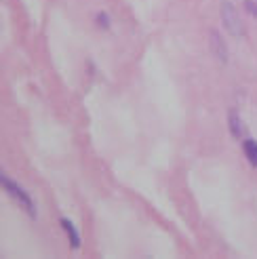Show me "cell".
Returning <instances> with one entry per match:
<instances>
[{
  "label": "cell",
  "mask_w": 257,
  "mask_h": 259,
  "mask_svg": "<svg viewBox=\"0 0 257 259\" xmlns=\"http://www.w3.org/2000/svg\"><path fill=\"white\" fill-rule=\"evenodd\" d=\"M245 154H247V158L251 160V164L257 166V141H253V139L245 141Z\"/></svg>",
  "instance_id": "cell-4"
},
{
  "label": "cell",
  "mask_w": 257,
  "mask_h": 259,
  "mask_svg": "<svg viewBox=\"0 0 257 259\" xmlns=\"http://www.w3.org/2000/svg\"><path fill=\"white\" fill-rule=\"evenodd\" d=\"M230 120H232V133L236 135V137H240V122H238V116L232 112L230 114Z\"/></svg>",
  "instance_id": "cell-5"
},
{
  "label": "cell",
  "mask_w": 257,
  "mask_h": 259,
  "mask_svg": "<svg viewBox=\"0 0 257 259\" xmlns=\"http://www.w3.org/2000/svg\"><path fill=\"white\" fill-rule=\"evenodd\" d=\"M61 226L66 228V232H68V236H70V242H72V247L76 249L80 244V236H78V232H76V228L72 226V222L70 219H61Z\"/></svg>",
  "instance_id": "cell-3"
},
{
  "label": "cell",
  "mask_w": 257,
  "mask_h": 259,
  "mask_svg": "<svg viewBox=\"0 0 257 259\" xmlns=\"http://www.w3.org/2000/svg\"><path fill=\"white\" fill-rule=\"evenodd\" d=\"M3 188H5V190L11 194V196H13V198H15V200L21 204V206H25V211H28V213L34 217V202H32V198H30L28 194H25V192H23V190H21L17 184H13L11 179L3 177Z\"/></svg>",
  "instance_id": "cell-2"
},
{
  "label": "cell",
  "mask_w": 257,
  "mask_h": 259,
  "mask_svg": "<svg viewBox=\"0 0 257 259\" xmlns=\"http://www.w3.org/2000/svg\"><path fill=\"white\" fill-rule=\"evenodd\" d=\"M222 19H224V25H226L228 32L232 34V36L245 34V28H242L240 17H238V13H236V9H234L232 3H224L222 5Z\"/></svg>",
  "instance_id": "cell-1"
}]
</instances>
